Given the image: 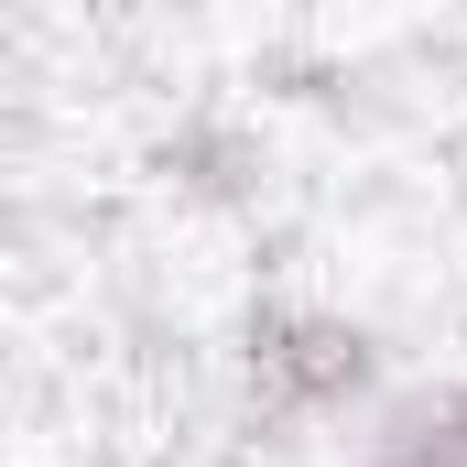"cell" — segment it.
Returning <instances> with one entry per match:
<instances>
[{
  "label": "cell",
  "mask_w": 467,
  "mask_h": 467,
  "mask_svg": "<svg viewBox=\"0 0 467 467\" xmlns=\"http://www.w3.org/2000/svg\"><path fill=\"white\" fill-rule=\"evenodd\" d=\"M358 467H467V380L446 391V402H424L380 457H358Z\"/></svg>",
  "instance_id": "2"
},
{
  "label": "cell",
  "mask_w": 467,
  "mask_h": 467,
  "mask_svg": "<svg viewBox=\"0 0 467 467\" xmlns=\"http://www.w3.org/2000/svg\"><path fill=\"white\" fill-rule=\"evenodd\" d=\"M369 380H380V348H369V327L337 316V305L283 294V305H261V316L239 327V402H250L261 424H283V435L337 424Z\"/></svg>",
  "instance_id": "1"
}]
</instances>
